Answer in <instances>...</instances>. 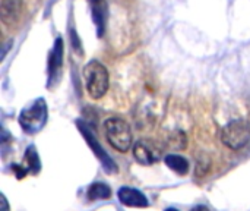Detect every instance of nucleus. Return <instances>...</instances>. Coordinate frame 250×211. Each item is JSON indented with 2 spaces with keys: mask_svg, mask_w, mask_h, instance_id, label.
Wrapping results in <instances>:
<instances>
[{
  "mask_svg": "<svg viewBox=\"0 0 250 211\" xmlns=\"http://www.w3.org/2000/svg\"><path fill=\"white\" fill-rule=\"evenodd\" d=\"M192 211H209L208 207H205V206H196V207H193Z\"/></svg>",
  "mask_w": 250,
  "mask_h": 211,
  "instance_id": "obj_12",
  "label": "nucleus"
},
{
  "mask_svg": "<svg viewBox=\"0 0 250 211\" xmlns=\"http://www.w3.org/2000/svg\"><path fill=\"white\" fill-rule=\"evenodd\" d=\"M25 167L28 169V172H31L34 175L38 173L40 169H41V163H40L37 150L32 145L28 147V150H26V154H25Z\"/></svg>",
  "mask_w": 250,
  "mask_h": 211,
  "instance_id": "obj_10",
  "label": "nucleus"
},
{
  "mask_svg": "<svg viewBox=\"0 0 250 211\" xmlns=\"http://www.w3.org/2000/svg\"><path fill=\"white\" fill-rule=\"evenodd\" d=\"M221 141L230 150H242L250 141V123L246 119H237L223 128Z\"/></svg>",
  "mask_w": 250,
  "mask_h": 211,
  "instance_id": "obj_3",
  "label": "nucleus"
},
{
  "mask_svg": "<svg viewBox=\"0 0 250 211\" xmlns=\"http://www.w3.org/2000/svg\"><path fill=\"white\" fill-rule=\"evenodd\" d=\"M104 129L107 141L114 150L120 153H126L130 150L133 140L130 126L126 120H123L122 117H108L104 123Z\"/></svg>",
  "mask_w": 250,
  "mask_h": 211,
  "instance_id": "obj_1",
  "label": "nucleus"
},
{
  "mask_svg": "<svg viewBox=\"0 0 250 211\" xmlns=\"http://www.w3.org/2000/svg\"><path fill=\"white\" fill-rule=\"evenodd\" d=\"M133 156L138 163H141L144 166H151L161 160L163 151L151 140H139L133 145Z\"/></svg>",
  "mask_w": 250,
  "mask_h": 211,
  "instance_id": "obj_5",
  "label": "nucleus"
},
{
  "mask_svg": "<svg viewBox=\"0 0 250 211\" xmlns=\"http://www.w3.org/2000/svg\"><path fill=\"white\" fill-rule=\"evenodd\" d=\"M47 122V106L42 98L37 100L29 109L21 112L19 123L26 134H37L40 132Z\"/></svg>",
  "mask_w": 250,
  "mask_h": 211,
  "instance_id": "obj_4",
  "label": "nucleus"
},
{
  "mask_svg": "<svg viewBox=\"0 0 250 211\" xmlns=\"http://www.w3.org/2000/svg\"><path fill=\"white\" fill-rule=\"evenodd\" d=\"M86 197H88V200H91V201H97V200H108V198L111 197V189H110L105 184L97 182V184H94V185H91V187H89Z\"/></svg>",
  "mask_w": 250,
  "mask_h": 211,
  "instance_id": "obj_9",
  "label": "nucleus"
},
{
  "mask_svg": "<svg viewBox=\"0 0 250 211\" xmlns=\"http://www.w3.org/2000/svg\"><path fill=\"white\" fill-rule=\"evenodd\" d=\"M1 204H3V210L1 211H9V206H7V201H6L4 195H1Z\"/></svg>",
  "mask_w": 250,
  "mask_h": 211,
  "instance_id": "obj_11",
  "label": "nucleus"
},
{
  "mask_svg": "<svg viewBox=\"0 0 250 211\" xmlns=\"http://www.w3.org/2000/svg\"><path fill=\"white\" fill-rule=\"evenodd\" d=\"M117 197L120 200V203L126 207H136V209H144L148 207V198L138 189L135 188H129V187H123L119 189Z\"/></svg>",
  "mask_w": 250,
  "mask_h": 211,
  "instance_id": "obj_6",
  "label": "nucleus"
},
{
  "mask_svg": "<svg viewBox=\"0 0 250 211\" xmlns=\"http://www.w3.org/2000/svg\"><path fill=\"white\" fill-rule=\"evenodd\" d=\"M83 78L88 94L98 100L108 90V70L97 60H91L83 69Z\"/></svg>",
  "mask_w": 250,
  "mask_h": 211,
  "instance_id": "obj_2",
  "label": "nucleus"
},
{
  "mask_svg": "<svg viewBox=\"0 0 250 211\" xmlns=\"http://www.w3.org/2000/svg\"><path fill=\"white\" fill-rule=\"evenodd\" d=\"M22 3L23 0H1L0 16L3 23L13 25L19 19L22 13Z\"/></svg>",
  "mask_w": 250,
  "mask_h": 211,
  "instance_id": "obj_7",
  "label": "nucleus"
},
{
  "mask_svg": "<svg viewBox=\"0 0 250 211\" xmlns=\"http://www.w3.org/2000/svg\"><path fill=\"white\" fill-rule=\"evenodd\" d=\"M166 164L179 175H186L189 172V162L179 154H168L166 157Z\"/></svg>",
  "mask_w": 250,
  "mask_h": 211,
  "instance_id": "obj_8",
  "label": "nucleus"
},
{
  "mask_svg": "<svg viewBox=\"0 0 250 211\" xmlns=\"http://www.w3.org/2000/svg\"><path fill=\"white\" fill-rule=\"evenodd\" d=\"M166 211H179V210H176V209H167Z\"/></svg>",
  "mask_w": 250,
  "mask_h": 211,
  "instance_id": "obj_13",
  "label": "nucleus"
}]
</instances>
